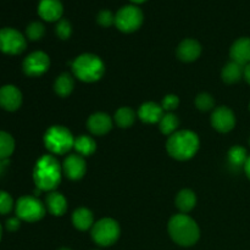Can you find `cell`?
<instances>
[{
    "mask_svg": "<svg viewBox=\"0 0 250 250\" xmlns=\"http://www.w3.org/2000/svg\"><path fill=\"white\" fill-rule=\"evenodd\" d=\"M33 180L39 190H54L61 182V166L53 155H44L37 161Z\"/></svg>",
    "mask_w": 250,
    "mask_h": 250,
    "instance_id": "cell-1",
    "label": "cell"
},
{
    "mask_svg": "<svg viewBox=\"0 0 250 250\" xmlns=\"http://www.w3.org/2000/svg\"><path fill=\"white\" fill-rule=\"evenodd\" d=\"M168 233L176 243L182 247L194 246L200 237L197 222L186 214H178L171 217L168 222Z\"/></svg>",
    "mask_w": 250,
    "mask_h": 250,
    "instance_id": "cell-2",
    "label": "cell"
},
{
    "mask_svg": "<svg viewBox=\"0 0 250 250\" xmlns=\"http://www.w3.org/2000/svg\"><path fill=\"white\" fill-rule=\"evenodd\" d=\"M166 149L176 160H188L197 154L199 149V138L194 132L188 129L175 132L168 138Z\"/></svg>",
    "mask_w": 250,
    "mask_h": 250,
    "instance_id": "cell-3",
    "label": "cell"
},
{
    "mask_svg": "<svg viewBox=\"0 0 250 250\" xmlns=\"http://www.w3.org/2000/svg\"><path fill=\"white\" fill-rule=\"evenodd\" d=\"M73 75L83 82H97L105 72V65L102 59L93 54H83L72 62Z\"/></svg>",
    "mask_w": 250,
    "mask_h": 250,
    "instance_id": "cell-4",
    "label": "cell"
},
{
    "mask_svg": "<svg viewBox=\"0 0 250 250\" xmlns=\"http://www.w3.org/2000/svg\"><path fill=\"white\" fill-rule=\"evenodd\" d=\"M72 133L63 126H53L45 132L44 144L50 153L62 155L75 146Z\"/></svg>",
    "mask_w": 250,
    "mask_h": 250,
    "instance_id": "cell-5",
    "label": "cell"
},
{
    "mask_svg": "<svg viewBox=\"0 0 250 250\" xmlns=\"http://www.w3.org/2000/svg\"><path fill=\"white\" fill-rule=\"evenodd\" d=\"M143 20V11L137 5H126L115 14V26L125 33H132L142 26Z\"/></svg>",
    "mask_w": 250,
    "mask_h": 250,
    "instance_id": "cell-6",
    "label": "cell"
},
{
    "mask_svg": "<svg viewBox=\"0 0 250 250\" xmlns=\"http://www.w3.org/2000/svg\"><path fill=\"white\" fill-rule=\"evenodd\" d=\"M120 237V226L115 220L102 219L93 225L92 238L102 247H110L116 243Z\"/></svg>",
    "mask_w": 250,
    "mask_h": 250,
    "instance_id": "cell-7",
    "label": "cell"
},
{
    "mask_svg": "<svg viewBox=\"0 0 250 250\" xmlns=\"http://www.w3.org/2000/svg\"><path fill=\"white\" fill-rule=\"evenodd\" d=\"M16 214L20 220L27 222H37L45 215V207L34 197H22L16 203Z\"/></svg>",
    "mask_w": 250,
    "mask_h": 250,
    "instance_id": "cell-8",
    "label": "cell"
},
{
    "mask_svg": "<svg viewBox=\"0 0 250 250\" xmlns=\"http://www.w3.org/2000/svg\"><path fill=\"white\" fill-rule=\"evenodd\" d=\"M26 38L15 28L5 27L0 29V51L9 55H17L26 49Z\"/></svg>",
    "mask_w": 250,
    "mask_h": 250,
    "instance_id": "cell-9",
    "label": "cell"
},
{
    "mask_svg": "<svg viewBox=\"0 0 250 250\" xmlns=\"http://www.w3.org/2000/svg\"><path fill=\"white\" fill-rule=\"evenodd\" d=\"M50 59L43 51H34L29 54L23 61V71L27 76L39 77L49 70Z\"/></svg>",
    "mask_w": 250,
    "mask_h": 250,
    "instance_id": "cell-10",
    "label": "cell"
},
{
    "mask_svg": "<svg viewBox=\"0 0 250 250\" xmlns=\"http://www.w3.org/2000/svg\"><path fill=\"white\" fill-rule=\"evenodd\" d=\"M211 125L215 129L221 133H227L234 128L236 116H234L233 111L227 106H220L212 112Z\"/></svg>",
    "mask_w": 250,
    "mask_h": 250,
    "instance_id": "cell-11",
    "label": "cell"
},
{
    "mask_svg": "<svg viewBox=\"0 0 250 250\" xmlns=\"http://www.w3.org/2000/svg\"><path fill=\"white\" fill-rule=\"evenodd\" d=\"M22 104V94L17 87L12 84L0 88V106L7 111H16Z\"/></svg>",
    "mask_w": 250,
    "mask_h": 250,
    "instance_id": "cell-12",
    "label": "cell"
},
{
    "mask_svg": "<svg viewBox=\"0 0 250 250\" xmlns=\"http://www.w3.org/2000/svg\"><path fill=\"white\" fill-rule=\"evenodd\" d=\"M38 14L44 21L58 22L63 14L61 0H39Z\"/></svg>",
    "mask_w": 250,
    "mask_h": 250,
    "instance_id": "cell-13",
    "label": "cell"
},
{
    "mask_svg": "<svg viewBox=\"0 0 250 250\" xmlns=\"http://www.w3.org/2000/svg\"><path fill=\"white\" fill-rule=\"evenodd\" d=\"M85 161L80 154H71L65 159L62 165V170L65 175L70 180L77 181L84 176L85 173Z\"/></svg>",
    "mask_w": 250,
    "mask_h": 250,
    "instance_id": "cell-14",
    "label": "cell"
},
{
    "mask_svg": "<svg viewBox=\"0 0 250 250\" xmlns=\"http://www.w3.org/2000/svg\"><path fill=\"white\" fill-rule=\"evenodd\" d=\"M87 126L90 133L95 134V136H103L112 128V120L107 114L95 112V114L90 115V117L88 119Z\"/></svg>",
    "mask_w": 250,
    "mask_h": 250,
    "instance_id": "cell-15",
    "label": "cell"
},
{
    "mask_svg": "<svg viewBox=\"0 0 250 250\" xmlns=\"http://www.w3.org/2000/svg\"><path fill=\"white\" fill-rule=\"evenodd\" d=\"M229 54H231L232 61L246 67L250 63V38L243 37V38L237 39L231 46Z\"/></svg>",
    "mask_w": 250,
    "mask_h": 250,
    "instance_id": "cell-16",
    "label": "cell"
},
{
    "mask_svg": "<svg viewBox=\"0 0 250 250\" xmlns=\"http://www.w3.org/2000/svg\"><path fill=\"white\" fill-rule=\"evenodd\" d=\"M202 54V45L195 39H185L181 42L177 49V56L185 62L195 61Z\"/></svg>",
    "mask_w": 250,
    "mask_h": 250,
    "instance_id": "cell-17",
    "label": "cell"
},
{
    "mask_svg": "<svg viewBox=\"0 0 250 250\" xmlns=\"http://www.w3.org/2000/svg\"><path fill=\"white\" fill-rule=\"evenodd\" d=\"M163 116V106L153 102L144 103L138 110V117L142 121L146 122V124H156V122H160Z\"/></svg>",
    "mask_w": 250,
    "mask_h": 250,
    "instance_id": "cell-18",
    "label": "cell"
},
{
    "mask_svg": "<svg viewBox=\"0 0 250 250\" xmlns=\"http://www.w3.org/2000/svg\"><path fill=\"white\" fill-rule=\"evenodd\" d=\"M46 207L54 216H62L67 210V200L61 193L51 192L46 197Z\"/></svg>",
    "mask_w": 250,
    "mask_h": 250,
    "instance_id": "cell-19",
    "label": "cell"
},
{
    "mask_svg": "<svg viewBox=\"0 0 250 250\" xmlns=\"http://www.w3.org/2000/svg\"><path fill=\"white\" fill-rule=\"evenodd\" d=\"M72 224L80 231H87L94 225V216L92 211L85 208L77 209L72 215Z\"/></svg>",
    "mask_w": 250,
    "mask_h": 250,
    "instance_id": "cell-20",
    "label": "cell"
},
{
    "mask_svg": "<svg viewBox=\"0 0 250 250\" xmlns=\"http://www.w3.org/2000/svg\"><path fill=\"white\" fill-rule=\"evenodd\" d=\"M222 80L226 83H237L238 81H241L242 77H244V66L239 65V63L231 61L229 63H227L226 66L222 70Z\"/></svg>",
    "mask_w": 250,
    "mask_h": 250,
    "instance_id": "cell-21",
    "label": "cell"
},
{
    "mask_svg": "<svg viewBox=\"0 0 250 250\" xmlns=\"http://www.w3.org/2000/svg\"><path fill=\"white\" fill-rule=\"evenodd\" d=\"M195 204H197V197H195L194 192H192V190L183 189L177 194L176 205L183 214L189 212L195 207Z\"/></svg>",
    "mask_w": 250,
    "mask_h": 250,
    "instance_id": "cell-22",
    "label": "cell"
},
{
    "mask_svg": "<svg viewBox=\"0 0 250 250\" xmlns=\"http://www.w3.org/2000/svg\"><path fill=\"white\" fill-rule=\"evenodd\" d=\"M73 87H75V81H73L72 76L68 75V73H62L60 77H58V80L55 81V84H54L56 94L62 98L68 97L72 93Z\"/></svg>",
    "mask_w": 250,
    "mask_h": 250,
    "instance_id": "cell-23",
    "label": "cell"
},
{
    "mask_svg": "<svg viewBox=\"0 0 250 250\" xmlns=\"http://www.w3.org/2000/svg\"><path fill=\"white\" fill-rule=\"evenodd\" d=\"M73 148L77 150V153L82 156H89L97 149L94 139L89 136H80L75 141V146Z\"/></svg>",
    "mask_w": 250,
    "mask_h": 250,
    "instance_id": "cell-24",
    "label": "cell"
},
{
    "mask_svg": "<svg viewBox=\"0 0 250 250\" xmlns=\"http://www.w3.org/2000/svg\"><path fill=\"white\" fill-rule=\"evenodd\" d=\"M15 150V141L11 134L0 131V161H6Z\"/></svg>",
    "mask_w": 250,
    "mask_h": 250,
    "instance_id": "cell-25",
    "label": "cell"
},
{
    "mask_svg": "<svg viewBox=\"0 0 250 250\" xmlns=\"http://www.w3.org/2000/svg\"><path fill=\"white\" fill-rule=\"evenodd\" d=\"M136 120V112L131 107H121L115 114V121L117 126L121 128H128L134 124Z\"/></svg>",
    "mask_w": 250,
    "mask_h": 250,
    "instance_id": "cell-26",
    "label": "cell"
},
{
    "mask_svg": "<svg viewBox=\"0 0 250 250\" xmlns=\"http://www.w3.org/2000/svg\"><path fill=\"white\" fill-rule=\"evenodd\" d=\"M180 126V120L176 115L168 114L164 115L163 119L159 122V127H160V131L163 132L165 136H171V134L175 133V131L177 129V127Z\"/></svg>",
    "mask_w": 250,
    "mask_h": 250,
    "instance_id": "cell-27",
    "label": "cell"
},
{
    "mask_svg": "<svg viewBox=\"0 0 250 250\" xmlns=\"http://www.w3.org/2000/svg\"><path fill=\"white\" fill-rule=\"evenodd\" d=\"M229 164L233 165L234 167H242V166L244 167L247 160H248V154H247V150L243 146H236L229 149Z\"/></svg>",
    "mask_w": 250,
    "mask_h": 250,
    "instance_id": "cell-28",
    "label": "cell"
},
{
    "mask_svg": "<svg viewBox=\"0 0 250 250\" xmlns=\"http://www.w3.org/2000/svg\"><path fill=\"white\" fill-rule=\"evenodd\" d=\"M44 33H45V27L42 22L38 21L31 22L26 28V36L31 41H39L43 38Z\"/></svg>",
    "mask_w": 250,
    "mask_h": 250,
    "instance_id": "cell-29",
    "label": "cell"
},
{
    "mask_svg": "<svg viewBox=\"0 0 250 250\" xmlns=\"http://www.w3.org/2000/svg\"><path fill=\"white\" fill-rule=\"evenodd\" d=\"M195 105H197L198 109L202 110V111H209V110H211L212 107H214L215 100L214 98L210 94H208V93H202V94L198 95L197 99H195Z\"/></svg>",
    "mask_w": 250,
    "mask_h": 250,
    "instance_id": "cell-30",
    "label": "cell"
},
{
    "mask_svg": "<svg viewBox=\"0 0 250 250\" xmlns=\"http://www.w3.org/2000/svg\"><path fill=\"white\" fill-rule=\"evenodd\" d=\"M55 32L59 36V38L61 39H68L72 34V26H71L70 21L66 19H61L60 21H58L55 27Z\"/></svg>",
    "mask_w": 250,
    "mask_h": 250,
    "instance_id": "cell-31",
    "label": "cell"
},
{
    "mask_svg": "<svg viewBox=\"0 0 250 250\" xmlns=\"http://www.w3.org/2000/svg\"><path fill=\"white\" fill-rule=\"evenodd\" d=\"M14 208V200L7 192L0 190V214L6 215Z\"/></svg>",
    "mask_w": 250,
    "mask_h": 250,
    "instance_id": "cell-32",
    "label": "cell"
},
{
    "mask_svg": "<svg viewBox=\"0 0 250 250\" xmlns=\"http://www.w3.org/2000/svg\"><path fill=\"white\" fill-rule=\"evenodd\" d=\"M97 21L103 27L112 26V24H115V14L112 11H110V10H102L98 14Z\"/></svg>",
    "mask_w": 250,
    "mask_h": 250,
    "instance_id": "cell-33",
    "label": "cell"
},
{
    "mask_svg": "<svg viewBox=\"0 0 250 250\" xmlns=\"http://www.w3.org/2000/svg\"><path fill=\"white\" fill-rule=\"evenodd\" d=\"M178 105H180V99H178L177 95L175 94L166 95L163 99V103H161V106H163V109L166 110V111H172V110L177 109Z\"/></svg>",
    "mask_w": 250,
    "mask_h": 250,
    "instance_id": "cell-34",
    "label": "cell"
},
{
    "mask_svg": "<svg viewBox=\"0 0 250 250\" xmlns=\"http://www.w3.org/2000/svg\"><path fill=\"white\" fill-rule=\"evenodd\" d=\"M6 229H9V231L14 232V231H17V229H20V219H16V217H14V219H9L6 221Z\"/></svg>",
    "mask_w": 250,
    "mask_h": 250,
    "instance_id": "cell-35",
    "label": "cell"
},
{
    "mask_svg": "<svg viewBox=\"0 0 250 250\" xmlns=\"http://www.w3.org/2000/svg\"><path fill=\"white\" fill-rule=\"evenodd\" d=\"M244 78H246L247 82L250 84V63H248V65L244 67Z\"/></svg>",
    "mask_w": 250,
    "mask_h": 250,
    "instance_id": "cell-36",
    "label": "cell"
},
{
    "mask_svg": "<svg viewBox=\"0 0 250 250\" xmlns=\"http://www.w3.org/2000/svg\"><path fill=\"white\" fill-rule=\"evenodd\" d=\"M244 171H246L247 176L250 178V155L248 156V160H247L246 165H244Z\"/></svg>",
    "mask_w": 250,
    "mask_h": 250,
    "instance_id": "cell-37",
    "label": "cell"
},
{
    "mask_svg": "<svg viewBox=\"0 0 250 250\" xmlns=\"http://www.w3.org/2000/svg\"><path fill=\"white\" fill-rule=\"evenodd\" d=\"M132 2H134V4H142V2L146 1V0H131Z\"/></svg>",
    "mask_w": 250,
    "mask_h": 250,
    "instance_id": "cell-38",
    "label": "cell"
},
{
    "mask_svg": "<svg viewBox=\"0 0 250 250\" xmlns=\"http://www.w3.org/2000/svg\"><path fill=\"white\" fill-rule=\"evenodd\" d=\"M1 236H2V227L1 225H0V239H1Z\"/></svg>",
    "mask_w": 250,
    "mask_h": 250,
    "instance_id": "cell-39",
    "label": "cell"
},
{
    "mask_svg": "<svg viewBox=\"0 0 250 250\" xmlns=\"http://www.w3.org/2000/svg\"><path fill=\"white\" fill-rule=\"evenodd\" d=\"M60 250H71V249H67V248H62V249H60Z\"/></svg>",
    "mask_w": 250,
    "mask_h": 250,
    "instance_id": "cell-40",
    "label": "cell"
},
{
    "mask_svg": "<svg viewBox=\"0 0 250 250\" xmlns=\"http://www.w3.org/2000/svg\"><path fill=\"white\" fill-rule=\"evenodd\" d=\"M249 107H250V106H249Z\"/></svg>",
    "mask_w": 250,
    "mask_h": 250,
    "instance_id": "cell-41",
    "label": "cell"
}]
</instances>
